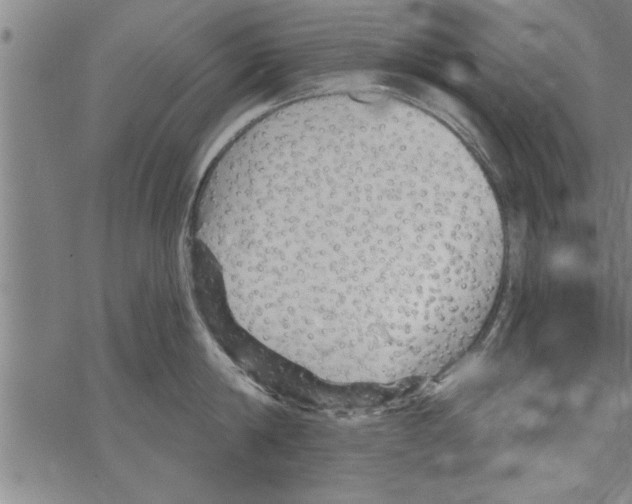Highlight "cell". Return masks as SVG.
Returning <instances> with one entry per match:
<instances>
[{
	"instance_id": "6da1fadb",
	"label": "cell",
	"mask_w": 632,
	"mask_h": 504,
	"mask_svg": "<svg viewBox=\"0 0 632 504\" xmlns=\"http://www.w3.org/2000/svg\"><path fill=\"white\" fill-rule=\"evenodd\" d=\"M381 129L303 184L256 234L283 327L379 382L431 363L493 303L498 216L429 142Z\"/></svg>"
}]
</instances>
